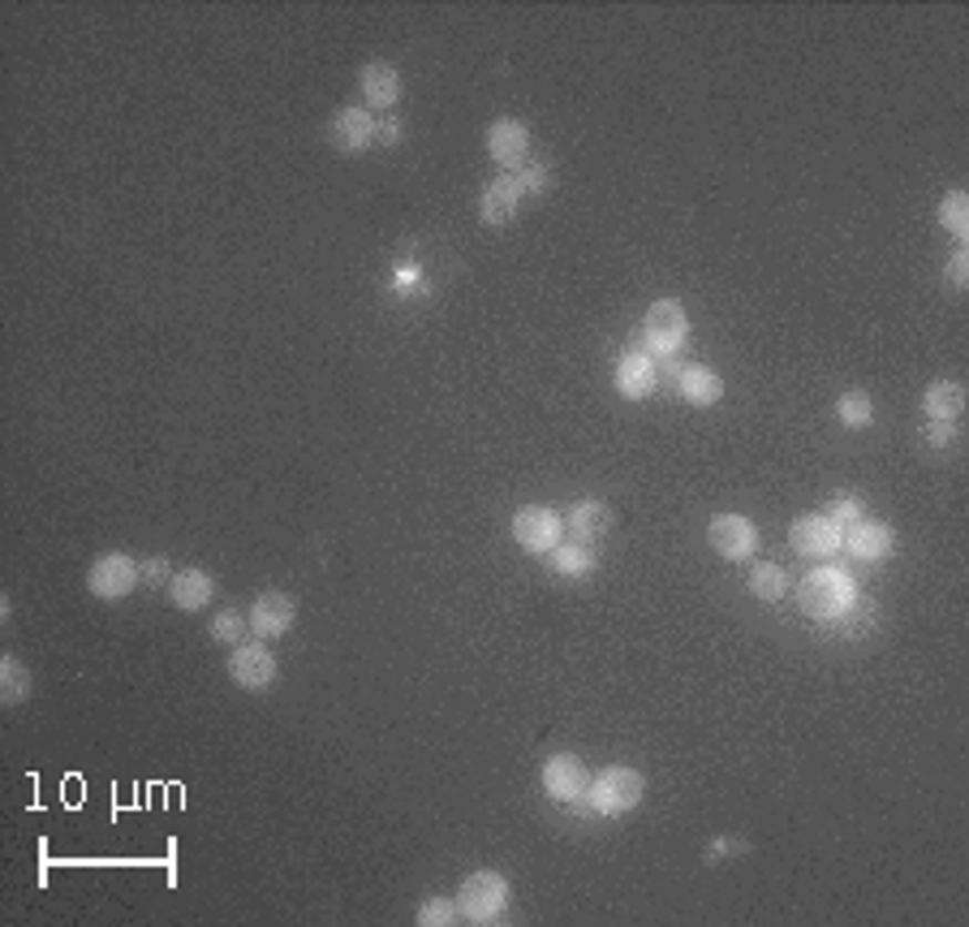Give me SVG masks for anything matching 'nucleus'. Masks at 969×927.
<instances>
[{
  "mask_svg": "<svg viewBox=\"0 0 969 927\" xmlns=\"http://www.w3.org/2000/svg\"><path fill=\"white\" fill-rule=\"evenodd\" d=\"M293 596H285V591H264L255 605H250V630L259 635V639H280L289 626H293Z\"/></svg>",
  "mask_w": 969,
  "mask_h": 927,
  "instance_id": "obj_13",
  "label": "nucleus"
},
{
  "mask_svg": "<svg viewBox=\"0 0 969 927\" xmlns=\"http://www.w3.org/2000/svg\"><path fill=\"white\" fill-rule=\"evenodd\" d=\"M522 195H526V190H522V177H517V173L496 177V182L483 190V207H478V212H483V225H504V220L513 216V207L522 203Z\"/></svg>",
  "mask_w": 969,
  "mask_h": 927,
  "instance_id": "obj_17",
  "label": "nucleus"
},
{
  "mask_svg": "<svg viewBox=\"0 0 969 927\" xmlns=\"http://www.w3.org/2000/svg\"><path fill=\"white\" fill-rule=\"evenodd\" d=\"M685 332H690V320H685V307L677 298H659L647 307V320H642V346L651 354H677L685 346Z\"/></svg>",
  "mask_w": 969,
  "mask_h": 927,
  "instance_id": "obj_3",
  "label": "nucleus"
},
{
  "mask_svg": "<svg viewBox=\"0 0 969 927\" xmlns=\"http://www.w3.org/2000/svg\"><path fill=\"white\" fill-rule=\"evenodd\" d=\"M677 389L690 405H715L724 398V375L711 371V367H685L677 375Z\"/></svg>",
  "mask_w": 969,
  "mask_h": 927,
  "instance_id": "obj_19",
  "label": "nucleus"
},
{
  "mask_svg": "<svg viewBox=\"0 0 969 927\" xmlns=\"http://www.w3.org/2000/svg\"><path fill=\"white\" fill-rule=\"evenodd\" d=\"M487 152H492V161H501L508 173H513V168H526V156H530V130H526V122H517V117L492 122V130H487Z\"/></svg>",
  "mask_w": 969,
  "mask_h": 927,
  "instance_id": "obj_10",
  "label": "nucleus"
},
{
  "mask_svg": "<svg viewBox=\"0 0 969 927\" xmlns=\"http://www.w3.org/2000/svg\"><path fill=\"white\" fill-rule=\"evenodd\" d=\"M750 591L763 600V605H772V600H784L788 596V574L772 562H759L750 569Z\"/></svg>",
  "mask_w": 969,
  "mask_h": 927,
  "instance_id": "obj_24",
  "label": "nucleus"
},
{
  "mask_svg": "<svg viewBox=\"0 0 969 927\" xmlns=\"http://www.w3.org/2000/svg\"><path fill=\"white\" fill-rule=\"evenodd\" d=\"M173 565H168V557H152V562L143 565V578L152 583V587H159V583H173V574H168Z\"/></svg>",
  "mask_w": 969,
  "mask_h": 927,
  "instance_id": "obj_32",
  "label": "nucleus"
},
{
  "mask_svg": "<svg viewBox=\"0 0 969 927\" xmlns=\"http://www.w3.org/2000/svg\"><path fill=\"white\" fill-rule=\"evenodd\" d=\"M375 130L380 122L371 117V109H337L332 113V125H328V134H332V147L337 152H367L371 143H375Z\"/></svg>",
  "mask_w": 969,
  "mask_h": 927,
  "instance_id": "obj_11",
  "label": "nucleus"
},
{
  "mask_svg": "<svg viewBox=\"0 0 969 927\" xmlns=\"http://www.w3.org/2000/svg\"><path fill=\"white\" fill-rule=\"evenodd\" d=\"M841 526L832 523V518H823V514H806V518H797L793 531H788V539H793V548L802 553V557H832L836 548H841Z\"/></svg>",
  "mask_w": 969,
  "mask_h": 927,
  "instance_id": "obj_12",
  "label": "nucleus"
},
{
  "mask_svg": "<svg viewBox=\"0 0 969 927\" xmlns=\"http://www.w3.org/2000/svg\"><path fill=\"white\" fill-rule=\"evenodd\" d=\"M504 902H508V885H504V876H496V872H474V876H465L462 893H457V906H462V915L470 924H492V919H501Z\"/></svg>",
  "mask_w": 969,
  "mask_h": 927,
  "instance_id": "obj_5",
  "label": "nucleus"
},
{
  "mask_svg": "<svg viewBox=\"0 0 969 927\" xmlns=\"http://www.w3.org/2000/svg\"><path fill=\"white\" fill-rule=\"evenodd\" d=\"M517 177H522V190H526V195H543V186H547V168H539V164L517 168Z\"/></svg>",
  "mask_w": 969,
  "mask_h": 927,
  "instance_id": "obj_31",
  "label": "nucleus"
},
{
  "mask_svg": "<svg viewBox=\"0 0 969 927\" xmlns=\"http://www.w3.org/2000/svg\"><path fill=\"white\" fill-rule=\"evenodd\" d=\"M939 225H944L957 243H966L969 238V195L966 190H952L948 199L939 203Z\"/></svg>",
  "mask_w": 969,
  "mask_h": 927,
  "instance_id": "obj_25",
  "label": "nucleus"
},
{
  "mask_svg": "<svg viewBox=\"0 0 969 927\" xmlns=\"http://www.w3.org/2000/svg\"><path fill=\"white\" fill-rule=\"evenodd\" d=\"M797 605H802V612L814 617V621H836V617L853 605L849 583H845L836 569H814V574H806V578L797 583Z\"/></svg>",
  "mask_w": 969,
  "mask_h": 927,
  "instance_id": "obj_2",
  "label": "nucleus"
},
{
  "mask_svg": "<svg viewBox=\"0 0 969 927\" xmlns=\"http://www.w3.org/2000/svg\"><path fill=\"white\" fill-rule=\"evenodd\" d=\"M836 414H841L845 428H866L875 419V405H870V398L862 389H849L845 398H836Z\"/></svg>",
  "mask_w": 969,
  "mask_h": 927,
  "instance_id": "obj_27",
  "label": "nucleus"
},
{
  "mask_svg": "<svg viewBox=\"0 0 969 927\" xmlns=\"http://www.w3.org/2000/svg\"><path fill=\"white\" fill-rule=\"evenodd\" d=\"M656 380H659V367L651 354H620V363H617V393L620 398L638 402V398H647V393L656 389Z\"/></svg>",
  "mask_w": 969,
  "mask_h": 927,
  "instance_id": "obj_15",
  "label": "nucleus"
},
{
  "mask_svg": "<svg viewBox=\"0 0 969 927\" xmlns=\"http://www.w3.org/2000/svg\"><path fill=\"white\" fill-rule=\"evenodd\" d=\"M543 790L551 794V799H560V803H578L586 799V790H590V772L581 764L578 755H551L547 764H543Z\"/></svg>",
  "mask_w": 969,
  "mask_h": 927,
  "instance_id": "obj_9",
  "label": "nucleus"
},
{
  "mask_svg": "<svg viewBox=\"0 0 969 927\" xmlns=\"http://www.w3.org/2000/svg\"><path fill=\"white\" fill-rule=\"evenodd\" d=\"M0 694H4L9 708H18V703L31 699V673H27V665H22L18 656H4V660H0Z\"/></svg>",
  "mask_w": 969,
  "mask_h": 927,
  "instance_id": "obj_23",
  "label": "nucleus"
},
{
  "mask_svg": "<svg viewBox=\"0 0 969 927\" xmlns=\"http://www.w3.org/2000/svg\"><path fill=\"white\" fill-rule=\"evenodd\" d=\"M836 626H841V635L845 639H857V635H866L870 630V608L866 605H849L841 617H836Z\"/></svg>",
  "mask_w": 969,
  "mask_h": 927,
  "instance_id": "obj_30",
  "label": "nucleus"
},
{
  "mask_svg": "<svg viewBox=\"0 0 969 927\" xmlns=\"http://www.w3.org/2000/svg\"><path fill=\"white\" fill-rule=\"evenodd\" d=\"M462 915V906L453 897H426L419 906V927H449Z\"/></svg>",
  "mask_w": 969,
  "mask_h": 927,
  "instance_id": "obj_29",
  "label": "nucleus"
},
{
  "mask_svg": "<svg viewBox=\"0 0 969 927\" xmlns=\"http://www.w3.org/2000/svg\"><path fill=\"white\" fill-rule=\"evenodd\" d=\"M358 86H362L367 109H392L396 95H401V74H396L388 61H371V65L358 74Z\"/></svg>",
  "mask_w": 969,
  "mask_h": 927,
  "instance_id": "obj_16",
  "label": "nucleus"
},
{
  "mask_svg": "<svg viewBox=\"0 0 969 927\" xmlns=\"http://www.w3.org/2000/svg\"><path fill=\"white\" fill-rule=\"evenodd\" d=\"M638 803H642V772L633 768H604L590 781L586 799H578L581 811H595V815H625Z\"/></svg>",
  "mask_w": 969,
  "mask_h": 927,
  "instance_id": "obj_1",
  "label": "nucleus"
},
{
  "mask_svg": "<svg viewBox=\"0 0 969 927\" xmlns=\"http://www.w3.org/2000/svg\"><path fill=\"white\" fill-rule=\"evenodd\" d=\"M707 539H711V548L724 557V562H745L754 548H759V531L750 518H741V514H715L711 523H707Z\"/></svg>",
  "mask_w": 969,
  "mask_h": 927,
  "instance_id": "obj_7",
  "label": "nucleus"
},
{
  "mask_svg": "<svg viewBox=\"0 0 969 927\" xmlns=\"http://www.w3.org/2000/svg\"><path fill=\"white\" fill-rule=\"evenodd\" d=\"M841 544L849 548V557H857V562H884L891 553V544H896V535L884 523H866L862 518V523L845 526Z\"/></svg>",
  "mask_w": 969,
  "mask_h": 927,
  "instance_id": "obj_14",
  "label": "nucleus"
},
{
  "mask_svg": "<svg viewBox=\"0 0 969 927\" xmlns=\"http://www.w3.org/2000/svg\"><path fill=\"white\" fill-rule=\"evenodd\" d=\"M276 673H280V665H276V656H271L264 643H237L229 656V678L241 690H264V686L276 682Z\"/></svg>",
  "mask_w": 969,
  "mask_h": 927,
  "instance_id": "obj_8",
  "label": "nucleus"
},
{
  "mask_svg": "<svg viewBox=\"0 0 969 927\" xmlns=\"http://www.w3.org/2000/svg\"><path fill=\"white\" fill-rule=\"evenodd\" d=\"M547 557H551V569L560 578H590L595 574V553H590V544H578V539L556 544Z\"/></svg>",
  "mask_w": 969,
  "mask_h": 927,
  "instance_id": "obj_22",
  "label": "nucleus"
},
{
  "mask_svg": "<svg viewBox=\"0 0 969 927\" xmlns=\"http://www.w3.org/2000/svg\"><path fill=\"white\" fill-rule=\"evenodd\" d=\"M823 518H832V523L841 526H853V523H862L866 518V509H862V501L853 496V492H836L832 501H827V509H823Z\"/></svg>",
  "mask_w": 969,
  "mask_h": 927,
  "instance_id": "obj_28",
  "label": "nucleus"
},
{
  "mask_svg": "<svg viewBox=\"0 0 969 927\" xmlns=\"http://www.w3.org/2000/svg\"><path fill=\"white\" fill-rule=\"evenodd\" d=\"M138 578H143V565L134 557H125V553H104L86 569V587L100 600H125L138 587Z\"/></svg>",
  "mask_w": 969,
  "mask_h": 927,
  "instance_id": "obj_4",
  "label": "nucleus"
},
{
  "mask_svg": "<svg viewBox=\"0 0 969 927\" xmlns=\"http://www.w3.org/2000/svg\"><path fill=\"white\" fill-rule=\"evenodd\" d=\"M375 138H380V143H396V138H401V125H396V122H384L380 130H375Z\"/></svg>",
  "mask_w": 969,
  "mask_h": 927,
  "instance_id": "obj_35",
  "label": "nucleus"
},
{
  "mask_svg": "<svg viewBox=\"0 0 969 927\" xmlns=\"http://www.w3.org/2000/svg\"><path fill=\"white\" fill-rule=\"evenodd\" d=\"M212 591H216V583H212V574L207 569H177L173 574V583H168V596H173V605L194 612V608H203L212 600Z\"/></svg>",
  "mask_w": 969,
  "mask_h": 927,
  "instance_id": "obj_18",
  "label": "nucleus"
},
{
  "mask_svg": "<svg viewBox=\"0 0 969 927\" xmlns=\"http://www.w3.org/2000/svg\"><path fill=\"white\" fill-rule=\"evenodd\" d=\"M569 535L578 539V544H595L599 535H608V526H612V514H608V505L604 501H578L574 509H569Z\"/></svg>",
  "mask_w": 969,
  "mask_h": 927,
  "instance_id": "obj_20",
  "label": "nucleus"
},
{
  "mask_svg": "<svg viewBox=\"0 0 969 927\" xmlns=\"http://www.w3.org/2000/svg\"><path fill=\"white\" fill-rule=\"evenodd\" d=\"M927 441L935 444V449H944V444L952 441V428H948V423H930V428H927Z\"/></svg>",
  "mask_w": 969,
  "mask_h": 927,
  "instance_id": "obj_34",
  "label": "nucleus"
},
{
  "mask_svg": "<svg viewBox=\"0 0 969 927\" xmlns=\"http://www.w3.org/2000/svg\"><path fill=\"white\" fill-rule=\"evenodd\" d=\"M560 531H565V518H560L556 509H543V505H526V509H517V518H513L517 544H522L526 553H539V557H547V553L560 544Z\"/></svg>",
  "mask_w": 969,
  "mask_h": 927,
  "instance_id": "obj_6",
  "label": "nucleus"
},
{
  "mask_svg": "<svg viewBox=\"0 0 969 927\" xmlns=\"http://www.w3.org/2000/svg\"><path fill=\"white\" fill-rule=\"evenodd\" d=\"M922 405H927L930 423H948V419H957L966 410V389L957 380H935L927 389V398H922Z\"/></svg>",
  "mask_w": 969,
  "mask_h": 927,
  "instance_id": "obj_21",
  "label": "nucleus"
},
{
  "mask_svg": "<svg viewBox=\"0 0 969 927\" xmlns=\"http://www.w3.org/2000/svg\"><path fill=\"white\" fill-rule=\"evenodd\" d=\"M246 626H250V621H246L237 608L216 612V617H212V643H225V647L246 643Z\"/></svg>",
  "mask_w": 969,
  "mask_h": 927,
  "instance_id": "obj_26",
  "label": "nucleus"
},
{
  "mask_svg": "<svg viewBox=\"0 0 969 927\" xmlns=\"http://www.w3.org/2000/svg\"><path fill=\"white\" fill-rule=\"evenodd\" d=\"M966 277H969V255L957 250L952 264H948V285H952V289H966Z\"/></svg>",
  "mask_w": 969,
  "mask_h": 927,
  "instance_id": "obj_33",
  "label": "nucleus"
}]
</instances>
